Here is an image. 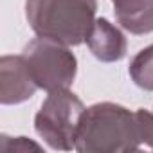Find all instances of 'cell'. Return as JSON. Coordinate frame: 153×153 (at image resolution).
Wrapping results in <instances>:
<instances>
[{
    "mask_svg": "<svg viewBox=\"0 0 153 153\" xmlns=\"http://www.w3.org/2000/svg\"><path fill=\"white\" fill-rule=\"evenodd\" d=\"M140 133L135 112L117 103H96L85 108L76 151L81 153H119L137 151L140 148Z\"/></svg>",
    "mask_w": 153,
    "mask_h": 153,
    "instance_id": "1",
    "label": "cell"
},
{
    "mask_svg": "<svg viewBox=\"0 0 153 153\" xmlns=\"http://www.w3.org/2000/svg\"><path fill=\"white\" fill-rule=\"evenodd\" d=\"M97 0H25V18L40 38L81 45L94 22Z\"/></svg>",
    "mask_w": 153,
    "mask_h": 153,
    "instance_id": "2",
    "label": "cell"
},
{
    "mask_svg": "<svg viewBox=\"0 0 153 153\" xmlns=\"http://www.w3.org/2000/svg\"><path fill=\"white\" fill-rule=\"evenodd\" d=\"M83 112L85 105L74 92L68 88L52 90L34 117V130L52 149H76V137Z\"/></svg>",
    "mask_w": 153,
    "mask_h": 153,
    "instance_id": "3",
    "label": "cell"
},
{
    "mask_svg": "<svg viewBox=\"0 0 153 153\" xmlns=\"http://www.w3.org/2000/svg\"><path fill=\"white\" fill-rule=\"evenodd\" d=\"M22 54L38 88L52 92L70 88L74 83L78 74V59L68 45L38 36L25 45Z\"/></svg>",
    "mask_w": 153,
    "mask_h": 153,
    "instance_id": "4",
    "label": "cell"
},
{
    "mask_svg": "<svg viewBox=\"0 0 153 153\" xmlns=\"http://www.w3.org/2000/svg\"><path fill=\"white\" fill-rule=\"evenodd\" d=\"M38 85L24 58L6 54L0 58V103L20 105L34 96Z\"/></svg>",
    "mask_w": 153,
    "mask_h": 153,
    "instance_id": "5",
    "label": "cell"
},
{
    "mask_svg": "<svg viewBox=\"0 0 153 153\" xmlns=\"http://www.w3.org/2000/svg\"><path fill=\"white\" fill-rule=\"evenodd\" d=\"M85 42L90 52L103 63H115L126 56L128 43L124 34L106 18H96Z\"/></svg>",
    "mask_w": 153,
    "mask_h": 153,
    "instance_id": "6",
    "label": "cell"
},
{
    "mask_svg": "<svg viewBox=\"0 0 153 153\" xmlns=\"http://www.w3.org/2000/svg\"><path fill=\"white\" fill-rule=\"evenodd\" d=\"M119 25L130 34L153 33V0H112Z\"/></svg>",
    "mask_w": 153,
    "mask_h": 153,
    "instance_id": "7",
    "label": "cell"
},
{
    "mask_svg": "<svg viewBox=\"0 0 153 153\" xmlns=\"http://www.w3.org/2000/svg\"><path fill=\"white\" fill-rule=\"evenodd\" d=\"M128 72L139 88L153 92V45L139 51L133 56Z\"/></svg>",
    "mask_w": 153,
    "mask_h": 153,
    "instance_id": "8",
    "label": "cell"
},
{
    "mask_svg": "<svg viewBox=\"0 0 153 153\" xmlns=\"http://www.w3.org/2000/svg\"><path fill=\"white\" fill-rule=\"evenodd\" d=\"M0 149L6 151V153H13V151H42V146L29 140L27 137H7V135H2V144H0Z\"/></svg>",
    "mask_w": 153,
    "mask_h": 153,
    "instance_id": "9",
    "label": "cell"
}]
</instances>
